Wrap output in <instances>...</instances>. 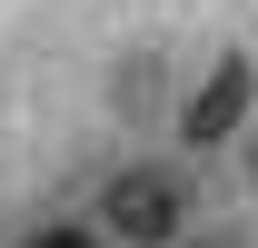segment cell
<instances>
[{"label": "cell", "instance_id": "obj_1", "mask_svg": "<svg viewBox=\"0 0 258 248\" xmlns=\"http://www.w3.org/2000/svg\"><path fill=\"white\" fill-rule=\"evenodd\" d=\"M99 218H109V238H129V248H159V238H179V218H189V189L169 179V169H119V179L99 189Z\"/></svg>", "mask_w": 258, "mask_h": 248}, {"label": "cell", "instance_id": "obj_2", "mask_svg": "<svg viewBox=\"0 0 258 248\" xmlns=\"http://www.w3.org/2000/svg\"><path fill=\"white\" fill-rule=\"evenodd\" d=\"M248 109H258V70H248V60H219L209 80H199V99L179 109V139H189V149H219Z\"/></svg>", "mask_w": 258, "mask_h": 248}, {"label": "cell", "instance_id": "obj_3", "mask_svg": "<svg viewBox=\"0 0 258 248\" xmlns=\"http://www.w3.org/2000/svg\"><path fill=\"white\" fill-rule=\"evenodd\" d=\"M30 248H99V238H90V228H40Z\"/></svg>", "mask_w": 258, "mask_h": 248}, {"label": "cell", "instance_id": "obj_4", "mask_svg": "<svg viewBox=\"0 0 258 248\" xmlns=\"http://www.w3.org/2000/svg\"><path fill=\"white\" fill-rule=\"evenodd\" d=\"M248 169H258V159H248Z\"/></svg>", "mask_w": 258, "mask_h": 248}]
</instances>
